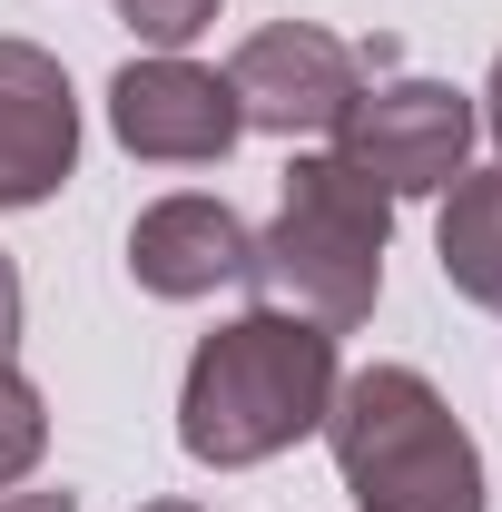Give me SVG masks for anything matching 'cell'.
I'll return each mask as SVG.
<instances>
[{
  "label": "cell",
  "instance_id": "7c38bea8",
  "mask_svg": "<svg viewBox=\"0 0 502 512\" xmlns=\"http://www.w3.org/2000/svg\"><path fill=\"white\" fill-rule=\"evenodd\" d=\"M10 345H20V266L0 256V365H10Z\"/></svg>",
  "mask_w": 502,
  "mask_h": 512
},
{
  "label": "cell",
  "instance_id": "5bb4252c",
  "mask_svg": "<svg viewBox=\"0 0 502 512\" xmlns=\"http://www.w3.org/2000/svg\"><path fill=\"white\" fill-rule=\"evenodd\" d=\"M483 128H493V148H502V60H493V89H483Z\"/></svg>",
  "mask_w": 502,
  "mask_h": 512
},
{
  "label": "cell",
  "instance_id": "9a60e30c",
  "mask_svg": "<svg viewBox=\"0 0 502 512\" xmlns=\"http://www.w3.org/2000/svg\"><path fill=\"white\" fill-rule=\"evenodd\" d=\"M148 512H197V503H148Z\"/></svg>",
  "mask_w": 502,
  "mask_h": 512
},
{
  "label": "cell",
  "instance_id": "6da1fadb",
  "mask_svg": "<svg viewBox=\"0 0 502 512\" xmlns=\"http://www.w3.org/2000/svg\"><path fill=\"white\" fill-rule=\"evenodd\" d=\"M325 404H335V335L256 306V316L217 325L188 355L178 444H188L197 463H217V473H247L266 453L325 434Z\"/></svg>",
  "mask_w": 502,
  "mask_h": 512
},
{
  "label": "cell",
  "instance_id": "8fae6325",
  "mask_svg": "<svg viewBox=\"0 0 502 512\" xmlns=\"http://www.w3.org/2000/svg\"><path fill=\"white\" fill-rule=\"evenodd\" d=\"M119 20L148 50H178V40H197V30L217 20V0H119Z\"/></svg>",
  "mask_w": 502,
  "mask_h": 512
},
{
  "label": "cell",
  "instance_id": "8992f818",
  "mask_svg": "<svg viewBox=\"0 0 502 512\" xmlns=\"http://www.w3.org/2000/svg\"><path fill=\"white\" fill-rule=\"evenodd\" d=\"M227 89H237V119L247 128H266V138H315V128H335L355 109L365 50H345L315 20H276V30H256L247 50L227 60Z\"/></svg>",
  "mask_w": 502,
  "mask_h": 512
},
{
  "label": "cell",
  "instance_id": "ba28073f",
  "mask_svg": "<svg viewBox=\"0 0 502 512\" xmlns=\"http://www.w3.org/2000/svg\"><path fill=\"white\" fill-rule=\"evenodd\" d=\"M247 256H256V237H247V217L227 197H158L128 227V276L148 296H168V306L217 296V286H247Z\"/></svg>",
  "mask_w": 502,
  "mask_h": 512
},
{
  "label": "cell",
  "instance_id": "3957f363",
  "mask_svg": "<svg viewBox=\"0 0 502 512\" xmlns=\"http://www.w3.org/2000/svg\"><path fill=\"white\" fill-rule=\"evenodd\" d=\"M325 444L365 512H483V453L414 365L335 375Z\"/></svg>",
  "mask_w": 502,
  "mask_h": 512
},
{
  "label": "cell",
  "instance_id": "9c48e42d",
  "mask_svg": "<svg viewBox=\"0 0 502 512\" xmlns=\"http://www.w3.org/2000/svg\"><path fill=\"white\" fill-rule=\"evenodd\" d=\"M434 256H443V286H453L463 306H493V316H502V168L443 188Z\"/></svg>",
  "mask_w": 502,
  "mask_h": 512
},
{
  "label": "cell",
  "instance_id": "30bf717a",
  "mask_svg": "<svg viewBox=\"0 0 502 512\" xmlns=\"http://www.w3.org/2000/svg\"><path fill=\"white\" fill-rule=\"evenodd\" d=\"M50 453V414H40V384L20 375V365H0V493L30 473Z\"/></svg>",
  "mask_w": 502,
  "mask_h": 512
},
{
  "label": "cell",
  "instance_id": "5b68a950",
  "mask_svg": "<svg viewBox=\"0 0 502 512\" xmlns=\"http://www.w3.org/2000/svg\"><path fill=\"white\" fill-rule=\"evenodd\" d=\"M109 128H119L128 158H148V168H217L247 119H237V89L217 79V69L178 60V50H158V60H128L109 79Z\"/></svg>",
  "mask_w": 502,
  "mask_h": 512
},
{
  "label": "cell",
  "instance_id": "7a4b0ae2",
  "mask_svg": "<svg viewBox=\"0 0 502 512\" xmlns=\"http://www.w3.org/2000/svg\"><path fill=\"white\" fill-rule=\"evenodd\" d=\"M384 237H394V197L375 178H355L335 148L325 158H296L286 168V197H276V227L256 237L247 286L296 325H325V335H355L384 296Z\"/></svg>",
  "mask_w": 502,
  "mask_h": 512
},
{
  "label": "cell",
  "instance_id": "277c9868",
  "mask_svg": "<svg viewBox=\"0 0 502 512\" xmlns=\"http://www.w3.org/2000/svg\"><path fill=\"white\" fill-rule=\"evenodd\" d=\"M473 128L483 109L453 79H384V89H355V109L335 119V158L384 197H443L473 158Z\"/></svg>",
  "mask_w": 502,
  "mask_h": 512
},
{
  "label": "cell",
  "instance_id": "52a82bcc",
  "mask_svg": "<svg viewBox=\"0 0 502 512\" xmlns=\"http://www.w3.org/2000/svg\"><path fill=\"white\" fill-rule=\"evenodd\" d=\"M69 168H79L69 69L30 40H0V207H40Z\"/></svg>",
  "mask_w": 502,
  "mask_h": 512
},
{
  "label": "cell",
  "instance_id": "4fadbf2b",
  "mask_svg": "<svg viewBox=\"0 0 502 512\" xmlns=\"http://www.w3.org/2000/svg\"><path fill=\"white\" fill-rule=\"evenodd\" d=\"M0 512H79L69 493H0Z\"/></svg>",
  "mask_w": 502,
  "mask_h": 512
}]
</instances>
